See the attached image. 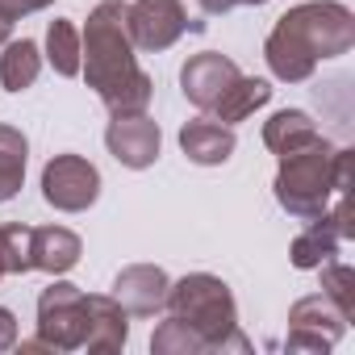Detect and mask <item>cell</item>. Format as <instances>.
<instances>
[{
	"label": "cell",
	"mask_w": 355,
	"mask_h": 355,
	"mask_svg": "<svg viewBox=\"0 0 355 355\" xmlns=\"http://www.w3.org/2000/svg\"><path fill=\"white\" fill-rule=\"evenodd\" d=\"M150 351L155 355H205V343L197 330H189L180 318L167 313V322H159L150 334Z\"/></svg>",
	"instance_id": "22"
},
{
	"label": "cell",
	"mask_w": 355,
	"mask_h": 355,
	"mask_svg": "<svg viewBox=\"0 0 355 355\" xmlns=\"http://www.w3.org/2000/svg\"><path fill=\"white\" fill-rule=\"evenodd\" d=\"M318 138L322 134H318V125H313V117L305 109H280V113H272L263 121V146L272 155H293V150H301V146H309Z\"/></svg>",
	"instance_id": "16"
},
{
	"label": "cell",
	"mask_w": 355,
	"mask_h": 355,
	"mask_svg": "<svg viewBox=\"0 0 355 355\" xmlns=\"http://www.w3.org/2000/svg\"><path fill=\"white\" fill-rule=\"evenodd\" d=\"M9 34H13V21H9L5 13H0V46H5V42H9Z\"/></svg>",
	"instance_id": "27"
},
{
	"label": "cell",
	"mask_w": 355,
	"mask_h": 355,
	"mask_svg": "<svg viewBox=\"0 0 355 355\" xmlns=\"http://www.w3.org/2000/svg\"><path fill=\"white\" fill-rule=\"evenodd\" d=\"M88 330V293L67 280H55L38 297V338L46 351H80Z\"/></svg>",
	"instance_id": "5"
},
{
	"label": "cell",
	"mask_w": 355,
	"mask_h": 355,
	"mask_svg": "<svg viewBox=\"0 0 355 355\" xmlns=\"http://www.w3.org/2000/svg\"><path fill=\"white\" fill-rule=\"evenodd\" d=\"M105 146H109V155H113L121 167L146 171V167L159 159L163 134H159V121H150L146 113H125V117H113V121H109Z\"/></svg>",
	"instance_id": "10"
},
{
	"label": "cell",
	"mask_w": 355,
	"mask_h": 355,
	"mask_svg": "<svg viewBox=\"0 0 355 355\" xmlns=\"http://www.w3.org/2000/svg\"><path fill=\"white\" fill-rule=\"evenodd\" d=\"M101 197V171L84 155H55L42 167V201L59 214H84Z\"/></svg>",
	"instance_id": "6"
},
{
	"label": "cell",
	"mask_w": 355,
	"mask_h": 355,
	"mask_svg": "<svg viewBox=\"0 0 355 355\" xmlns=\"http://www.w3.org/2000/svg\"><path fill=\"white\" fill-rule=\"evenodd\" d=\"M26 159H30V142L17 125L0 121V205L13 201L26 184Z\"/></svg>",
	"instance_id": "18"
},
{
	"label": "cell",
	"mask_w": 355,
	"mask_h": 355,
	"mask_svg": "<svg viewBox=\"0 0 355 355\" xmlns=\"http://www.w3.org/2000/svg\"><path fill=\"white\" fill-rule=\"evenodd\" d=\"M0 276H5V268H0Z\"/></svg>",
	"instance_id": "28"
},
{
	"label": "cell",
	"mask_w": 355,
	"mask_h": 355,
	"mask_svg": "<svg viewBox=\"0 0 355 355\" xmlns=\"http://www.w3.org/2000/svg\"><path fill=\"white\" fill-rule=\"evenodd\" d=\"M167 313L180 318L189 330L201 334L205 351H239L247 355L251 343L247 334L239 330V305H234V293L222 276L214 272H193L184 280H175L167 288Z\"/></svg>",
	"instance_id": "4"
},
{
	"label": "cell",
	"mask_w": 355,
	"mask_h": 355,
	"mask_svg": "<svg viewBox=\"0 0 355 355\" xmlns=\"http://www.w3.org/2000/svg\"><path fill=\"white\" fill-rule=\"evenodd\" d=\"M30 247H34V272H51V276L71 272L84 255L80 234L67 230V226H34Z\"/></svg>",
	"instance_id": "15"
},
{
	"label": "cell",
	"mask_w": 355,
	"mask_h": 355,
	"mask_svg": "<svg viewBox=\"0 0 355 355\" xmlns=\"http://www.w3.org/2000/svg\"><path fill=\"white\" fill-rule=\"evenodd\" d=\"M355 46V13L338 0H305L293 5L268 34L263 59L268 71L284 84H301L318 63L338 59Z\"/></svg>",
	"instance_id": "2"
},
{
	"label": "cell",
	"mask_w": 355,
	"mask_h": 355,
	"mask_svg": "<svg viewBox=\"0 0 355 355\" xmlns=\"http://www.w3.org/2000/svg\"><path fill=\"white\" fill-rule=\"evenodd\" d=\"M46 5H55V0H0V13L9 21H17V17H30V13L46 9Z\"/></svg>",
	"instance_id": "24"
},
{
	"label": "cell",
	"mask_w": 355,
	"mask_h": 355,
	"mask_svg": "<svg viewBox=\"0 0 355 355\" xmlns=\"http://www.w3.org/2000/svg\"><path fill=\"white\" fill-rule=\"evenodd\" d=\"M197 5L209 13V17H222V13H230V9H239V5H268V0H197Z\"/></svg>",
	"instance_id": "26"
},
{
	"label": "cell",
	"mask_w": 355,
	"mask_h": 355,
	"mask_svg": "<svg viewBox=\"0 0 355 355\" xmlns=\"http://www.w3.org/2000/svg\"><path fill=\"white\" fill-rule=\"evenodd\" d=\"M34 226H21V222H5L0 226V268L5 276H26L34 272Z\"/></svg>",
	"instance_id": "21"
},
{
	"label": "cell",
	"mask_w": 355,
	"mask_h": 355,
	"mask_svg": "<svg viewBox=\"0 0 355 355\" xmlns=\"http://www.w3.org/2000/svg\"><path fill=\"white\" fill-rule=\"evenodd\" d=\"M80 76L101 96L113 117L146 113L155 96V80L138 67L130 30H125V0H101L80 30Z\"/></svg>",
	"instance_id": "1"
},
{
	"label": "cell",
	"mask_w": 355,
	"mask_h": 355,
	"mask_svg": "<svg viewBox=\"0 0 355 355\" xmlns=\"http://www.w3.org/2000/svg\"><path fill=\"white\" fill-rule=\"evenodd\" d=\"M125 30L134 51L159 55L180 42L184 30H193V21L184 13V0H134V5H125Z\"/></svg>",
	"instance_id": "8"
},
{
	"label": "cell",
	"mask_w": 355,
	"mask_h": 355,
	"mask_svg": "<svg viewBox=\"0 0 355 355\" xmlns=\"http://www.w3.org/2000/svg\"><path fill=\"white\" fill-rule=\"evenodd\" d=\"M239 76H243V71H239L234 59H226L222 51H201V55H193V59L180 67V92L189 96V105L214 109V101H218Z\"/></svg>",
	"instance_id": "11"
},
{
	"label": "cell",
	"mask_w": 355,
	"mask_h": 355,
	"mask_svg": "<svg viewBox=\"0 0 355 355\" xmlns=\"http://www.w3.org/2000/svg\"><path fill=\"white\" fill-rule=\"evenodd\" d=\"M167 288H171V280H167V272L159 263H130L113 280L117 305L125 313H138V318H155L163 309V301H167Z\"/></svg>",
	"instance_id": "12"
},
{
	"label": "cell",
	"mask_w": 355,
	"mask_h": 355,
	"mask_svg": "<svg viewBox=\"0 0 355 355\" xmlns=\"http://www.w3.org/2000/svg\"><path fill=\"white\" fill-rule=\"evenodd\" d=\"M234 146H239L234 130L222 125L218 117H193V121H184V130H180V150H184L197 167H218V163H226V159L234 155Z\"/></svg>",
	"instance_id": "14"
},
{
	"label": "cell",
	"mask_w": 355,
	"mask_h": 355,
	"mask_svg": "<svg viewBox=\"0 0 355 355\" xmlns=\"http://www.w3.org/2000/svg\"><path fill=\"white\" fill-rule=\"evenodd\" d=\"M318 272H322V293L351 318V313H355V272H351L347 263H334V259L322 263Z\"/></svg>",
	"instance_id": "23"
},
{
	"label": "cell",
	"mask_w": 355,
	"mask_h": 355,
	"mask_svg": "<svg viewBox=\"0 0 355 355\" xmlns=\"http://www.w3.org/2000/svg\"><path fill=\"white\" fill-rule=\"evenodd\" d=\"M130 343V313L117 305L113 293H92L88 297V330H84V351L105 355L121 351Z\"/></svg>",
	"instance_id": "13"
},
{
	"label": "cell",
	"mask_w": 355,
	"mask_h": 355,
	"mask_svg": "<svg viewBox=\"0 0 355 355\" xmlns=\"http://www.w3.org/2000/svg\"><path fill=\"white\" fill-rule=\"evenodd\" d=\"M347 313L326 297V293H313V297H301L293 309H288V338L284 347L288 351H330L343 334H347Z\"/></svg>",
	"instance_id": "9"
},
{
	"label": "cell",
	"mask_w": 355,
	"mask_h": 355,
	"mask_svg": "<svg viewBox=\"0 0 355 355\" xmlns=\"http://www.w3.org/2000/svg\"><path fill=\"white\" fill-rule=\"evenodd\" d=\"M46 63L67 80L80 76V30L67 17H55L46 26Z\"/></svg>",
	"instance_id": "20"
},
{
	"label": "cell",
	"mask_w": 355,
	"mask_h": 355,
	"mask_svg": "<svg viewBox=\"0 0 355 355\" xmlns=\"http://www.w3.org/2000/svg\"><path fill=\"white\" fill-rule=\"evenodd\" d=\"M347 239H355L351 201H347V193H334V209H326L322 218L305 222V230H301V234L293 239V247H288V259H293V268L313 272V268L330 263Z\"/></svg>",
	"instance_id": "7"
},
{
	"label": "cell",
	"mask_w": 355,
	"mask_h": 355,
	"mask_svg": "<svg viewBox=\"0 0 355 355\" xmlns=\"http://www.w3.org/2000/svg\"><path fill=\"white\" fill-rule=\"evenodd\" d=\"M17 313L13 309H5V305H0V351H13L17 347Z\"/></svg>",
	"instance_id": "25"
},
{
	"label": "cell",
	"mask_w": 355,
	"mask_h": 355,
	"mask_svg": "<svg viewBox=\"0 0 355 355\" xmlns=\"http://www.w3.org/2000/svg\"><path fill=\"white\" fill-rule=\"evenodd\" d=\"M42 71V51L34 38H17V42H5V55H0V84L5 92H26L34 88Z\"/></svg>",
	"instance_id": "19"
},
{
	"label": "cell",
	"mask_w": 355,
	"mask_h": 355,
	"mask_svg": "<svg viewBox=\"0 0 355 355\" xmlns=\"http://www.w3.org/2000/svg\"><path fill=\"white\" fill-rule=\"evenodd\" d=\"M272 101V84L268 80H255V76H239L218 101H214V117L222 121V125H239V121H247L255 109H263Z\"/></svg>",
	"instance_id": "17"
},
{
	"label": "cell",
	"mask_w": 355,
	"mask_h": 355,
	"mask_svg": "<svg viewBox=\"0 0 355 355\" xmlns=\"http://www.w3.org/2000/svg\"><path fill=\"white\" fill-rule=\"evenodd\" d=\"M347 189H351V150L334 146L326 138H318L293 155H280L276 180H272L280 209L297 222L322 218L330 209L334 193H347Z\"/></svg>",
	"instance_id": "3"
}]
</instances>
